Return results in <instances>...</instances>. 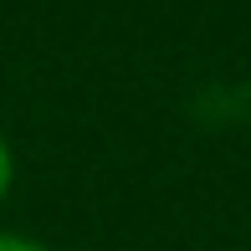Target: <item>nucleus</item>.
<instances>
[{
  "label": "nucleus",
  "instance_id": "f257e3e1",
  "mask_svg": "<svg viewBox=\"0 0 251 251\" xmlns=\"http://www.w3.org/2000/svg\"><path fill=\"white\" fill-rule=\"evenodd\" d=\"M10 190H16V149H10L5 128H0V205H5Z\"/></svg>",
  "mask_w": 251,
  "mask_h": 251
},
{
  "label": "nucleus",
  "instance_id": "f03ea898",
  "mask_svg": "<svg viewBox=\"0 0 251 251\" xmlns=\"http://www.w3.org/2000/svg\"><path fill=\"white\" fill-rule=\"evenodd\" d=\"M0 251H51L41 236H26V231H0Z\"/></svg>",
  "mask_w": 251,
  "mask_h": 251
}]
</instances>
